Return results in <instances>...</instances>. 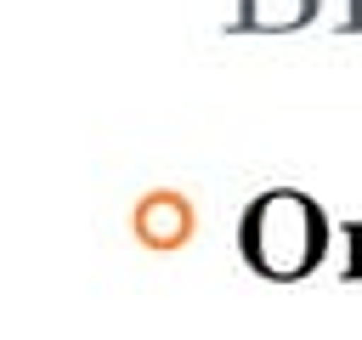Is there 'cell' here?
<instances>
[{
  "mask_svg": "<svg viewBox=\"0 0 362 340\" xmlns=\"http://www.w3.org/2000/svg\"><path fill=\"white\" fill-rule=\"evenodd\" d=\"M351 266H356V272H362V232H356V255H351Z\"/></svg>",
  "mask_w": 362,
  "mask_h": 340,
  "instance_id": "4",
  "label": "cell"
},
{
  "mask_svg": "<svg viewBox=\"0 0 362 340\" xmlns=\"http://www.w3.org/2000/svg\"><path fill=\"white\" fill-rule=\"evenodd\" d=\"M249 11H255V23H300L305 11H311V0H249Z\"/></svg>",
  "mask_w": 362,
  "mask_h": 340,
  "instance_id": "3",
  "label": "cell"
},
{
  "mask_svg": "<svg viewBox=\"0 0 362 340\" xmlns=\"http://www.w3.org/2000/svg\"><path fill=\"white\" fill-rule=\"evenodd\" d=\"M130 232L147 244V249H181L192 238V204L181 193H147L136 210H130Z\"/></svg>",
  "mask_w": 362,
  "mask_h": 340,
  "instance_id": "2",
  "label": "cell"
},
{
  "mask_svg": "<svg viewBox=\"0 0 362 340\" xmlns=\"http://www.w3.org/2000/svg\"><path fill=\"white\" fill-rule=\"evenodd\" d=\"M322 215L300 193H266L243 221V249L266 278H300L317 261Z\"/></svg>",
  "mask_w": 362,
  "mask_h": 340,
  "instance_id": "1",
  "label": "cell"
}]
</instances>
